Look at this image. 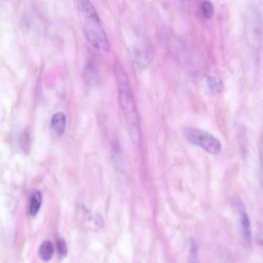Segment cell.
Listing matches in <instances>:
<instances>
[{
  "mask_svg": "<svg viewBox=\"0 0 263 263\" xmlns=\"http://www.w3.org/2000/svg\"><path fill=\"white\" fill-rule=\"evenodd\" d=\"M114 73L119 91V101L124 115L128 133L132 141L135 144L141 142V134L138 112L127 73L119 62L114 66Z\"/></svg>",
  "mask_w": 263,
  "mask_h": 263,
  "instance_id": "6da1fadb",
  "label": "cell"
},
{
  "mask_svg": "<svg viewBox=\"0 0 263 263\" xmlns=\"http://www.w3.org/2000/svg\"><path fill=\"white\" fill-rule=\"evenodd\" d=\"M201 8L204 16L210 19L214 14V7L212 3L209 0H203L201 4Z\"/></svg>",
  "mask_w": 263,
  "mask_h": 263,
  "instance_id": "8fae6325",
  "label": "cell"
},
{
  "mask_svg": "<svg viewBox=\"0 0 263 263\" xmlns=\"http://www.w3.org/2000/svg\"><path fill=\"white\" fill-rule=\"evenodd\" d=\"M66 122V115L62 112H57L52 117L50 125L57 136L61 137L64 134Z\"/></svg>",
  "mask_w": 263,
  "mask_h": 263,
  "instance_id": "52a82bcc",
  "label": "cell"
},
{
  "mask_svg": "<svg viewBox=\"0 0 263 263\" xmlns=\"http://www.w3.org/2000/svg\"><path fill=\"white\" fill-rule=\"evenodd\" d=\"M240 224L242 234L244 239L248 243L251 241V230L250 222L247 213L240 209Z\"/></svg>",
  "mask_w": 263,
  "mask_h": 263,
  "instance_id": "ba28073f",
  "label": "cell"
},
{
  "mask_svg": "<svg viewBox=\"0 0 263 263\" xmlns=\"http://www.w3.org/2000/svg\"><path fill=\"white\" fill-rule=\"evenodd\" d=\"M97 62L91 59L84 70V78L88 84L93 85L97 84L100 79V70Z\"/></svg>",
  "mask_w": 263,
  "mask_h": 263,
  "instance_id": "5b68a950",
  "label": "cell"
},
{
  "mask_svg": "<svg viewBox=\"0 0 263 263\" xmlns=\"http://www.w3.org/2000/svg\"><path fill=\"white\" fill-rule=\"evenodd\" d=\"M84 35L95 48L108 52L110 44L97 11L90 0H73Z\"/></svg>",
  "mask_w": 263,
  "mask_h": 263,
  "instance_id": "7a4b0ae2",
  "label": "cell"
},
{
  "mask_svg": "<svg viewBox=\"0 0 263 263\" xmlns=\"http://www.w3.org/2000/svg\"><path fill=\"white\" fill-rule=\"evenodd\" d=\"M54 248L51 242L46 240L43 242L39 249L40 258L45 261H49L52 257Z\"/></svg>",
  "mask_w": 263,
  "mask_h": 263,
  "instance_id": "30bf717a",
  "label": "cell"
},
{
  "mask_svg": "<svg viewBox=\"0 0 263 263\" xmlns=\"http://www.w3.org/2000/svg\"><path fill=\"white\" fill-rule=\"evenodd\" d=\"M182 134L189 142L200 146L209 153L217 154L221 149L218 139L204 130L187 127L183 129Z\"/></svg>",
  "mask_w": 263,
  "mask_h": 263,
  "instance_id": "3957f363",
  "label": "cell"
},
{
  "mask_svg": "<svg viewBox=\"0 0 263 263\" xmlns=\"http://www.w3.org/2000/svg\"><path fill=\"white\" fill-rule=\"evenodd\" d=\"M21 142L25 148L28 146L30 143V137L28 133L24 132L21 137Z\"/></svg>",
  "mask_w": 263,
  "mask_h": 263,
  "instance_id": "5bb4252c",
  "label": "cell"
},
{
  "mask_svg": "<svg viewBox=\"0 0 263 263\" xmlns=\"http://www.w3.org/2000/svg\"><path fill=\"white\" fill-rule=\"evenodd\" d=\"M57 248L59 255L64 257L67 253V246L63 239H59L57 241Z\"/></svg>",
  "mask_w": 263,
  "mask_h": 263,
  "instance_id": "7c38bea8",
  "label": "cell"
},
{
  "mask_svg": "<svg viewBox=\"0 0 263 263\" xmlns=\"http://www.w3.org/2000/svg\"><path fill=\"white\" fill-rule=\"evenodd\" d=\"M133 56L137 65L144 67L149 64L153 59L152 47L148 43L140 44L134 50Z\"/></svg>",
  "mask_w": 263,
  "mask_h": 263,
  "instance_id": "277c9868",
  "label": "cell"
},
{
  "mask_svg": "<svg viewBox=\"0 0 263 263\" xmlns=\"http://www.w3.org/2000/svg\"><path fill=\"white\" fill-rule=\"evenodd\" d=\"M201 86L203 92L209 96L219 93L223 88L221 82L212 76H204L202 80Z\"/></svg>",
  "mask_w": 263,
  "mask_h": 263,
  "instance_id": "8992f818",
  "label": "cell"
},
{
  "mask_svg": "<svg viewBox=\"0 0 263 263\" xmlns=\"http://www.w3.org/2000/svg\"><path fill=\"white\" fill-rule=\"evenodd\" d=\"M197 258V249L196 245L194 240L192 239L191 241V248L190 254V262L196 261Z\"/></svg>",
  "mask_w": 263,
  "mask_h": 263,
  "instance_id": "4fadbf2b",
  "label": "cell"
},
{
  "mask_svg": "<svg viewBox=\"0 0 263 263\" xmlns=\"http://www.w3.org/2000/svg\"><path fill=\"white\" fill-rule=\"evenodd\" d=\"M42 201V194L39 191H36L32 194L29 205V213L31 216H34L38 213Z\"/></svg>",
  "mask_w": 263,
  "mask_h": 263,
  "instance_id": "9c48e42d",
  "label": "cell"
}]
</instances>
